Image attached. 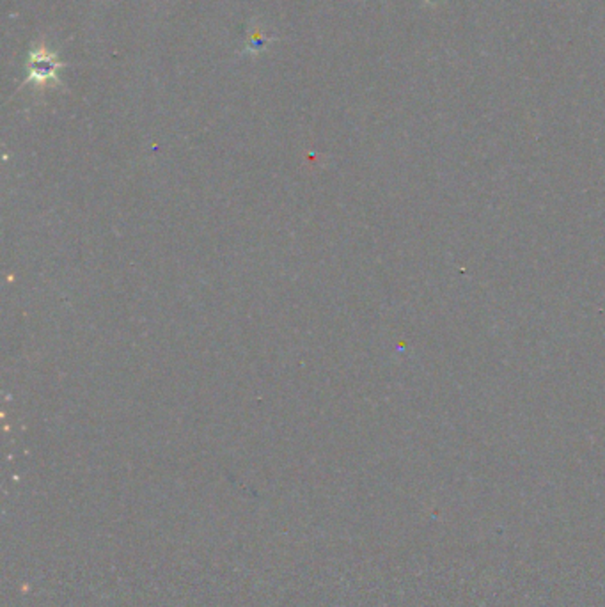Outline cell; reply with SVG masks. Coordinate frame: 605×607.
<instances>
[{
	"label": "cell",
	"mask_w": 605,
	"mask_h": 607,
	"mask_svg": "<svg viewBox=\"0 0 605 607\" xmlns=\"http://www.w3.org/2000/svg\"><path fill=\"white\" fill-rule=\"evenodd\" d=\"M268 41L270 39L256 27V29L250 30L249 38H247V48H245V50L250 52V54H257V52H261L263 48H265Z\"/></svg>",
	"instance_id": "2"
},
{
	"label": "cell",
	"mask_w": 605,
	"mask_h": 607,
	"mask_svg": "<svg viewBox=\"0 0 605 607\" xmlns=\"http://www.w3.org/2000/svg\"><path fill=\"white\" fill-rule=\"evenodd\" d=\"M64 64L57 59L54 52H50L45 45H39L32 50L27 59V80L36 83L59 82V70Z\"/></svg>",
	"instance_id": "1"
}]
</instances>
